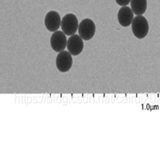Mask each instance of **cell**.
<instances>
[{
  "instance_id": "3",
  "label": "cell",
  "mask_w": 160,
  "mask_h": 160,
  "mask_svg": "<svg viewBox=\"0 0 160 160\" xmlns=\"http://www.w3.org/2000/svg\"><path fill=\"white\" fill-rule=\"evenodd\" d=\"M79 36L84 40H89L94 36L96 27L94 22L90 19H85L78 25Z\"/></svg>"
},
{
  "instance_id": "7",
  "label": "cell",
  "mask_w": 160,
  "mask_h": 160,
  "mask_svg": "<svg viewBox=\"0 0 160 160\" xmlns=\"http://www.w3.org/2000/svg\"><path fill=\"white\" fill-rule=\"evenodd\" d=\"M61 17L57 12L51 11L45 16L44 25L46 28L50 32L58 31L61 26Z\"/></svg>"
},
{
  "instance_id": "6",
  "label": "cell",
  "mask_w": 160,
  "mask_h": 160,
  "mask_svg": "<svg viewBox=\"0 0 160 160\" xmlns=\"http://www.w3.org/2000/svg\"><path fill=\"white\" fill-rule=\"evenodd\" d=\"M67 37L66 34L61 31H55L52 35L50 40L51 48L56 52L64 51L67 46Z\"/></svg>"
},
{
  "instance_id": "1",
  "label": "cell",
  "mask_w": 160,
  "mask_h": 160,
  "mask_svg": "<svg viewBox=\"0 0 160 160\" xmlns=\"http://www.w3.org/2000/svg\"><path fill=\"white\" fill-rule=\"evenodd\" d=\"M131 28L134 36L138 39L144 38L149 32V23L145 17L138 15L133 18Z\"/></svg>"
},
{
  "instance_id": "9",
  "label": "cell",
  "mask_w": 160,
  "mask_h": 160,
  "mask_svg": "<svg viewBox=\"0 0 160 160\" xmlns=\"http://www.w3.org/2000/svg\"><path fill=\"white\" fill-rule=\"evenodd\" d=\"M131 10L135 15H142L147 9V0H131Z\"/></svg>"
},
{
  "instance_id": "8",
  "label": "cell",
  "mask_w": 160,
  "mask_h": 160,
  "mask_svg": "<svg viewBox=\"0 0 160 160\" xmlns=\"http://www.w3.org/2000/svg\"><path fill=\"white\" fill-rule=\"evenodd\" d=\"M134 13L129 7L123 6L119 9L118 13V19L121 26L124 27H129L132 23Z\"/></svg>"
},
{
  "instance_id": "4",
  "label": "cell",
  "mask_w": 160,
  "mask_h": 160,
  "mask_svg": "<svg viewBox=\"0 0 160 160\" xmlns=\"http://www.w3.org/2000/svg\"><path fill=\"white\" fill-rule=\"evenodd\" d=\"M73 65L72 55L68 51H62L59 52L56 58V66L60 72H68Z\"/></svg>"
},
{
  "instance_id": "5",
  "label": "cell",
  "mask_w": 160,
  "mask_h": 160,
  "mask_svg": "<svg viewBox=\"0 0 160 160\" xmlns=\"http://www.w3.org/2000/svg\"><path fill=\"white\" fill-rule=\"evenodd\" d=\"M68 52L73 56H78L83 50L84 44L83 39L78 34H73L67 42Z\"/></svg>"
},
{
  "instance_id": "10",
  "label": "cell",
  "mask_w": 160,
  "mask_h": 160,
  "mask_svg": "<svg viewBox=\"0 0 160 160\" xmlns=\"http://www.w3.org/2000/svg\"><path fill=\"white\" fill-rule=\"evenodd\" d=\"M131 0H116L117 4L120 6H127L129 4Z\"/></svg>"
},
{
  "instance_id": "2",
  "label": "cell",
  "mask_w": 160,
  "mask_h": 160,
  "mask_svg": "<svg viewBox=\"0 0 160 160\" xmlns=\"http://www.w3.org/2000/svg\"><path fill=\"white\" fill-rule=\"evenodd\" d=\"M78 20L76 15L73 13H68L62 18L61 26L62 32L67 36L74 34L78 28Z\"/></svg>"
}]
</instances>
